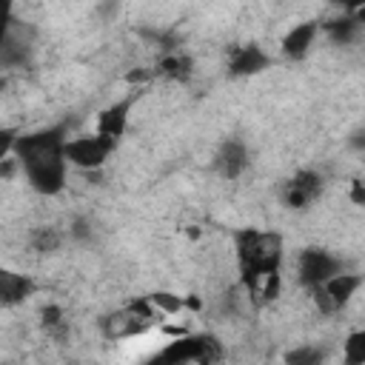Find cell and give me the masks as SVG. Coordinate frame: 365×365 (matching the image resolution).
<instances>
[{"label":"cell","mask_w":365,"mask_h":365,"mask_svg":"<svg viewBox=\"0 0 365 365\" xmlns=\"http://www.w3.org/2000/svg\"><path fill=\"white\" fill-rule=\"evenodd\" d=\"M66 145H68V128L66 123L60 125H48L40 131H29L20 134L14 143L11 157L17 160V165L23 168L29 185L43 194V197H54L66 188Z\"/></svg>","instance_id":"1"},{"label":"cell","mask_w":365,"mask_h":365,"mask_svg":"<svg viewBox=\"0 0 365 365\" xmlns=\"http://www.w3.org/2000/svg\"><path fill=\"white\" fill-rule=\"evenodd\" d=\"M234 251L240 265V282L251 297H257L262 279L268 274H277L282 265V237L277 231L240 228L234 231Z\"/></svg>","instance_id":"2"},{"label":"cell","mask_w":365,"mask_h":365,"mask_svg":"<svg viewBox=\"0 0 365 365\" xmlns=\"http://www.w3.org/2000/svg\"><path fill=\"white\" fill-rule=\"evenodd\" d=\"M222 342L214 334H185L171 339L143 365H220Z\"/></svg>","instance_id":"3"},{"label":"cell","mask_w":365,"mask_h":365,"mask_svg":"<svg viewBox=\"0 0 365 365\" xmlns=\"http://www.w3.org/2000/svg\"><path fill=\"white\" fill-rule=\"evenodd\" d=\"M157 308L151 305L148 297L143 299H131L125 308L103 317L100 328H103V336L106 339H131V336H140L151 328V322L157 319Z\"/></svg>","instance_id":"4"},{"label":"cell","mask_w":365,"mask_h":365,"mask_svg":"<svg viewBox=\"0 0 365 365\" xmlns=\"http://www.w3.org/2000/svg\"><path fill=\"white\" fill-rule=\"evenodd\" d=\"M117 148V140H108L103 134H80V137H71L68 145H66V160L68 165L74 168H83V171H97L103 168V163L108 160V154Z\"/></svg>","instance_id":"5"},{"label":"cell","mask_w":365,"mask_h":365,"mask_svg":"<svg viewBox=\"0 0 365 365\" xmlns=\"http://www.w3.org/2000/svg\"><path fill=\"white\" fill-rule=\"evenodd\" d=\"M365 285V277L362 274H336L331 277L328 282L311 288V297H314V305L319 308V314H336L339 308H345L351 302V297Z\"/></svg>","instance_id":"6"},{"label":"cell","mask_w":365,"mask_h":365,"mask_svg":"<svg viewBox=\"0 0 365 365\" xmlns=\"http://www.w3.org/2000/svg\"><path fill=\"white\" fill-rule=\"evenodd\" d=\"M336 274H342V259L334 257L331 251H322V248H305V251H299V257H297V282L302 288L311 291V288L328 282Z\"/></svg>","instance_id":"7"},{"label":"cell","mask_w":365,"mask_h":365,"mask_svg":"<svg viewBox=\"0 0 365 365\" xmlns=\"http://www.w3.org/2000/svg\"><path fill=\"white\" fill-rule=\"evenodd\" d=\"M319 194H322V177L311 168H302L294 177H288L279 191V197L288 208H308Z\"/></svg>","instance_id":"8"},{"label":"cell","mask_w":365,"mask_h":365,"mask_svg":"<svg viewBox=\"0 0 365 365\" xmlns=\"http://www.w3.org/2000/svg\"><path fill=\"white\" fill-rule=\"evenodd\" d=\"M29 51H31V29L17 23L14 17H9L3 37H0V63L6 68L23 66L29 60Z\"/></svg>","instance_id":"9"},{"label":"cell","mask_w":365,"mask_h":365,"mask_svg":"<svg viewBox=\"0 0 365 365\" xmlns=\"http://www.w3.org/2000/svg\"><path fill=\"white\" fill-rule=\"evenodd\" d=\"M265 68H271V54L257 43L237 46L228 54V74L231 77H251V74H259Z\"/></svg>","instance_id":"10"},{"label":"cell","mask_w":365,"mask_h":365,"mask_svg":"<svg viewBox=\"0 0 365 365\" xmlns=\"http://www.w3.org/2000/svg\"><path fill=\"white\" fill-rule=\"evenodd\" d=\"M211 165H214V171L222 180H237L248 168V148H245V143L237 140V137L222 140L217 154H214V160H211Z\"/></svg>","instance_id":"11"},{"label":"cell","mask_w":365,"mask_h":365,"mask_svg":"<svg viewBox=\"0 0 365 365\" xmlns=\"http://www.w3.org/2000/svg\"><path fill=\"white\" fill-rule=\"evenodd\" d=\"M128 111H131V97L106 106L97 114V134H103L108 140H120L125 134V128H128Z\"/></svg>","instance_id":"12"},{"label":"cell","mask_w":365,"mask_h":365,"mask_svg":"<svg viewBox=\"0 0 365 365\" xmlns=\"http://www.w3.org/2000/svg\"><path fill=\"white\" fill-rule=\"evenodd\" d=\"M317 34H319V23H314V20L297 23V26L282 37V46H279V48H282V54H285L288 60H302V57L311 51Z\"/></svg>","instance_id":"13"},{"label":"cell","mask_w":365,"mask_h":365,"mask_svg":"<svg viewBox=\"0 0 365 365\" xmlns=\"http://www.w3.org/2000/svg\"><path fill=\"white\" fill-rule=\"evenodd\" d=\"M34 294V279L29 274H17V271H0V302L6 308L20 305L23 299H29Z\"/></svg>","instance_id":"14"},{"label":"cell","mask_w":365,"mask_h":365,"mask_svg":"<svg viewBox=\"0 0 365 365\" xmlns=\"http://www.w3.org/2000/svg\"><path fill=\"white\" fill-rule=\"evenodd\" d=\"M194 71V60L182 51H174V54H165L160 63H157V74L165 77V80H177V83H185Z\"/></svg>","instance_id":"15"},{"label":"cell","mask_w":365,"mask_h":365,"mask_svg":"<svg viewBox=\"0 0 365 365\" xmlns=\"http://www.w3.org/2000/svg\"><path fill=\"white\" fill-rule=\"evenodd\" d=\"M319 29L334 40V43H342V46H348V43H354L356 40V34L362 31V26L351 17V14H342V17H334V20H325V23H319Z\"/></svg>","instance_id":"16"},{"label":"cell","mask_w":365,"mask_h":365,"mask_svg":"<svg viewBox=\"0 0 365 365\" xmlns=\"http://www.w3.org/2000/svg\"><path fill=\"white\" fill-rule=\"evenodd\" d=\"M322 362H325V348L319 345H297L282 356V365H322Z\"/></svg>","instance_id":"17"},{"label":"cell","mask_w":365,"mask_h":365,"mask_svg":"<svg viewBox=\"0 0 365 365\" xmlns=\"http://www.w3.org/2000/svg\"><path fill=\"white\" fill-rule=\"evenodd\" d=\"M342 359L345 365H365V328L351 331L342 342Z\"/></svg>","instance_id":"18"},{"label":"cell","mask_w":365,"mask_h":365,"mask_svg":"<svg viewBox=\"0 0 365 365\" xmlns=\"http://www.w3.org/2000/svg\"><path fill=\"white\" fill-rule=\"evenodd\" d=\"M148 299L160 314H168V317H174L185 308V297L171 294V291H154V294H148Z\"/></svg>","instance_id":"19"},{"label":"cell","mask_w":365,"mask_h":365,"mask_svg":"<svg viewBox=\"0 0 365 365\" xmlns=\"http://www.w3.org/2000/svg\"><path fill=\"white\" fill-rule=\"evenodd\" d=\"M31 245H34L37 251H54V248L60 245V234H57L54 228H37Z\"/></svg>","instance_id":"20"},{"label":"cell","mask_w":365,"mask_h":365,"mask_svg":"<svg viewBox=\"0 0 365 365\" xmlns=\"http://www.w3.org/2000/svg\"><path fill=\"white\" fill-rule=\"evenodd\" d=\"M279 288H282V277H279V271H277V274H268V277L262 279V285H259L257 299L271 302V299H277V297H279Z\"/></svg>","instance_id":"21"},{"label":"cell","mask_w":365,"mask_h":365,"mask_svg":"<svg viewBox=\"0 0 365 365\" xmlns=\"http://www.w3.org/2000/svg\"><path fill=\"white\" fill-rule=\"evenodd\" d=\"M66 322H63V308L60 305H46L43 308V328L46 331H60Z\"/></svg>","instance_id":"22"},{"label":"cell","mask_w":365,"mask_h":365,"mask_svg":"<svg viewBox=\"0 0 365 365\" xmlns=\"http://www.w3.org/2000/svg\"><path fill=\"white\" fill-rule=\"evenodd\" d=\"M351 200H354L356 205H365V180H354V185H351Z\"/></svg>","instance_id":"23"},{"label":"cell","mask_w":365,"mask_h":365,"mask_svg":"<svg viewBox=\"0 0 365 365\" xmlns=\"http://www.w3.org/2000/svg\"><path fill=\"white\" fill-rule=\"evenodd\" d=\"M71 237H77V240H86V237H91V228H88V222H86V220H77V222H74V228H71Z\"/></svg>","instance_id":"24"},{"label":"cell","mask_w":365,"mask_h":365,"mask_svg":"<svg viewBox=\"0 0 365 365\" xmlns=\"http://www.w3.org/2000/svg\"><path fill=\"white\" fill-rule=\"evenodd\" d=\"M348 14H351V17H354L359 26H365V3H359V6H351V9H348Z\"/></svg>","instance_id":"25"}]
</instances>
